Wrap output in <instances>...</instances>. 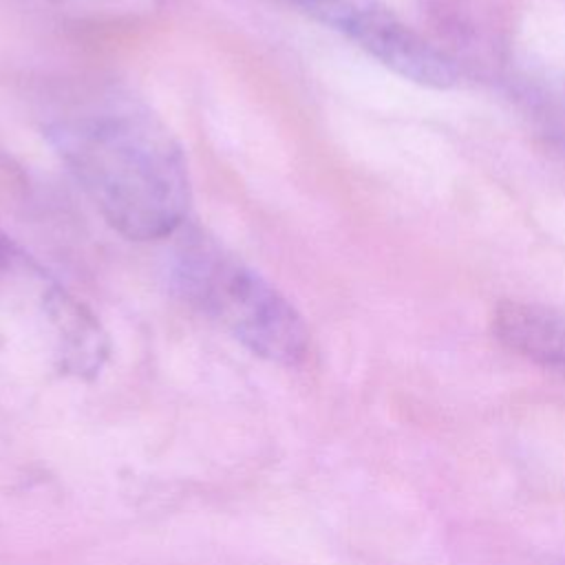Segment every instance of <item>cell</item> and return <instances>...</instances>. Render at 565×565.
<instances>
[{
  "mask_svg": "<svg viewBox=\"0 0 565 565\" xmlns=\"http://www.w3.org/2000/svg\"><path fill=\"white\" fill-rule=\"evenodd\" d=\"M44 137L104 221L130 241L172 236L192 192L183 150L137 97L99 90L62 106Z\"/></svg>",
  "mask_w": 565,
  "mask_h": 565,
  "instance_id": "obj_1",
  "label": "cell"
},
{
  "mask_svg": "<svg viewBox=\"0 0 565 565\" xmlns=\"http://www.w3.org/2000/svg\"><path fill=\"white\" fill-rule=\"evenodd\" d=\"M320 24L342 33L402 77L446 88L459 77L450 57L428 44L380 0H289Z\"/></svg>",
  "mask_w": 565,
  "mask_h": 565,
  "instance_id": "obj_3",
  "label": "cell"
},
{
  "mask_svg": "<svg viewBox=\"0 0 565 565\" xmlns=\"http://www.w3.org/2000/svg\"><path fill=\"white\" fill-rule=\"evenodd\" d=\"M172 280L188 305L254 355L287 366L305 360L309 331L302 316L265 276L214 238L190 234L174 252Z\"/></svg>",
  "mask_w": 565,
  "mask_h": 565,
  "instance_id": "obj_2",
  "label": "cell"
},
{
  "mask_svg": "<svg viewBox=\"0 0 565 565\" xmlns=\"http://www.w3.org/2000/svg\"><path fill=\"white\" fill-rule=\"evenodd\" d=\"M492 331L512 353L565 377V309L503 300L492 313Z\"/></svg>",
  "mask_w": 565,
  "mask_h": 565,
  "instance_id": "obj_4",
  "label": "cell"
}]
</instances>
